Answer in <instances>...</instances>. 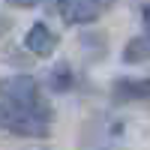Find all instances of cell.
I'll return each instance as SVG.
<instances>
[{"label":"cell","instance_id":"7","mask_svg":"<svg viewBox=\"0 0 150 150\" xmlns=\"http://www.w3.org/2000/svg\"><path fill=\"white\" fill-rule=\"evenodd\" d=\"M48 87H51L54 93H66L72 87V69H69V63H57L51 72H48Z\"/></svg>","mask_w":150,"mask_h":150},{"label":"cell","instance_id":"9","mask_svg":"<svg viewBox=\"0 0 150 150\" xmlns=\"http://www.w3.org/2000/svg\"><path fill=\"white\" fill-rule=\"evenodd\" d=\"M141 21H144V30L150 33V3H147V6L141 9Z\"/></svg>","mask_w":150,"mask_h":150},{"label":"cell","instance_id":"1","mask_svg":"<svg viewBox=\"0 0 150 150\" xmlns=\"http://www.w3.org/2000/svg\"><path fill=\"white\" fill-rule=\"evenodd\" d=\"M0 102L51 117V108H48V102L42 99L39 81H36L33 75H6V78H0Z\"/></svg>","mask_w":150,"mask_h":150},{"label":"cell","instance_id":"8","mask_svg":"<svg viewBox=\"0 0 150 150\" xmlns=\"http://www.w3.org/2000/svg\"><path fill=\"white\" fill-rule=\"evenodd\" d=\"M6 3H12V6H18V9H33V6H39L42 0H6Z\"/></svg>","mask_w":150,"mask_h":150},{"label":"cell","instance_id":"5","mask_svg":"<svg viewBox=\"0 0 150 150\" xmlns=\"http://www.w3.org/2000/svg\"><path fill=\"white\" fill-rule=\"evenodd\" d=\"M24 48H27L33 57H48V54H54V48H57V36L48 30V24L36 21L33 27L24 33Z\"/></svg>","mask_w":150,"mask_h":150},{"label":"cell","instance_id":"2","mask_svg":"<svg viewBox=\"0 0 150 150\" xmlns=\"http://www.w3.org/2000/svg\"><path fill=\"white\" fill-rule=\"evenodd\" d=\"M0 129H9L15 135H24V138H45L51 132V117L0 102Z\"/></svg>","mask_w":150,"mask_h":150},{"label":"cell","instance_id":"6","mask_svg":"<svg viewBox=\"0 0 150 150\" xmlns=\"http://www.w3.org/2000/svg\"><path fill=\"white\" fill-rule=\"evenodd\" d=\"M123 60L126 63H144V60H150V33L129 39L126 48H123Z\"/></svg>","mask_w":150,"mask_h":150},{"label":"cell","instance_id":"4","mask_svg":"<svg viewBox=\"0 0 150 150\" xmlns=\"http://www.w3.org/2000/svg\"><path fill=\"white\" fill-rule=\"evenodd\" d=\"M111 96L117 102H150V78H117Z\"/></svg>","mask_w":150,"mask_h":150},{"label":"cell","instance_id":"3","mask_svg":"<svg viewBox=\"0 0 150 150\" xmlns=\"http://www.w3.org/2000/svg\"><path fill=\"white\" fill-rule=\"evenodd\" d=\"M57 12L66 24L84 27V24H93L102 15V0H57Z\"/></svg>","mask_w":150,"mask_h":150}]
</instances>
